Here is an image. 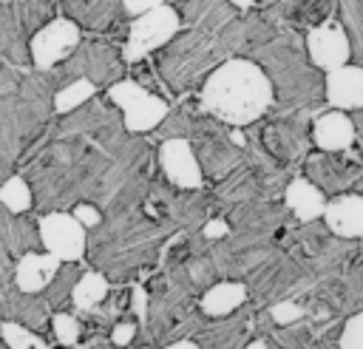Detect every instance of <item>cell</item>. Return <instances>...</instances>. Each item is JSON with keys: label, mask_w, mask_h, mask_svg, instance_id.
Segmentation results:
<instances>
[{"label": "cell", "mask_w": 363, "mask_h": 349, "mask_svg": "<svg viewBox=\"0 0 363 349\" xmlns=\"http://www.w3.org/2000/svg\"><path fill=\"white\" fill-rule=\"evenodd\" d=\"M357 131H354V122L352 116H346V111H329L323 116L315 119V128H312V139L315 145L323 150V153H340L346 150L352 142H354Z\"/></svg>", "instance_id": "5bb4252c"}, {"label": "cell", "mask_w": 363, "mask_h": 349, "mask_svg": "<svg viewBox=\"0 0 363 349\" xmlns=\"http://www.w3.org/2000/svg\"><path fill=\"white\" fill-rule=\"evenodd\" d=\"M0 204L9 207L11 213H26V210L34 204L31 184H28L23 176H9V179L0 184Z\"/></svg>", "instance_id": "603a6c76"}, {"label": "cell", "mask_w": 363, "mask_h": 349, "mask_svg": "<svg viewBox=\"0 0 363 349\" xmlns=\"http://www.w3.org/2000/svg\"><path fill=\"white\" fill-rule=\"evenodd\" d=\"M130 309L136 312V318H139L142 323L147 321L150 306H147V292H145V287H133V292H130Z\"/></svg>", "instance_id": "836d02e7"}, {"label": "cell", "mask_w": 363, "mask_h": 349, "mask_svg": "<svg viewBox=\"0 0 363 349\" xmlns=\"http://www.w3.org/2000/svg\"><path fill=\"white\" fill-rule=\"evenodd\" d=\"M77 48H79V23L71 17H57L34 31L28 54L37 71H51L60 62H65Z\"/></svg>", "instance_id": "52a82bcc"}, {"label": "cell", "mask_w": 363, "mask_h": 349, "mask_svg": "<svg viewBox=\"0 0 363 349\" xmlns=\"http://www.w3.org/2000/svg\"><path fill=\"white\" fill-rule=\"evenodd\" d=\"M159 162H162V170H164L170 184H176L182 190H199L201 187V182H204L201 162H199L196 148L187 136L164 139L159 148Z\"/></svg>", "instance_id": "9c48e42d"}, {"label": "cell", "mask_w": 363, "mask_h": 349, "mask_svg": "<svg viewBox=\"0 0 363 349\" xmlns=\"http://www.w3.org/2000/svg\"><path fill=\"white\" fill-rule=\"evenodd\" d=\"M275 99L269 74L244 57H230L210 71L201 88V108L227 125H250L261 119Z\"/></svg>", "instance_id": "6da1fadb"}, {"label": "cell", "mask_w": 363, "mask_h": 349, "mask_svg": "<svg viewBox=\"0 0 363 349\" xmlns=\"http://www.w3.org/2000/svg\"><path fill=\"white\" fill-rule=\"evenodd\" d=\"M173 346H176V349H196L199 340H187V338H184V340H173Z\"/></svg>", "instance_id": "8d00e7d4"}, {"label": "cell", "mask_w": 363, "mask_h": 349, "mask_svg": "<svg viewBox=\"0 0 363 349\" xmlns=\"http://www.w3.org/2000/svg\"><path fill=\"white\" fill-rule=\"evenodd\" d=\"M216 128L218 125H204V133L199 139V162L210 176H227L241 162V153L227 139H221Z\"/></svg>", "instance_id": "9a60e30c"}, {"label": "cell", "mask_w": 363, "mask_h": 349, "mask_svg": "<svg viewBox=\"0 0 363 349\" xmlns=\"http://www.w3.org/2000/svg\"><path fill=\"white\" fill-rule=\"evenodd\" d=\"M20 23H14L11 11L0 6V57H11L14 62L17 60H26V48L20 45Z\"/></svg>", "instance_id": "d4e9b609"}, {"label": "cell", "mask_w": 363, "mask_h": 349, "mask_svg": "<svg viewBox=\"0 0 363 349\" xmlns=\"http://www.w3.org/2000/svg\"><path fill=\"white\" fill-rule=\"evenodd\" d=\"M51 77H54V82L62 79L65 85L71 79L85 77V79H91L96 85L108 82V88H111L122 77V60L116 57V51H111L102 43H85L65 62H60L57 68H51Z\"/></svg>", "instance_id": "8992f818"}, {"label": "cell", "mask_w": 363, "mask_h": 349, "mask_svg": "<svg viewBox=\"0 0 363 349\" xmlns=\"http://www.w3.org/2000/svg\"><path fill=\"white\" fill-rule=\"evenodd\" d=\"M108 99L122 108V119H125V131L130 133H147L153 128H159L164 122V116L170 113L167 102L156 94H150L142 82L136 79H119L108 88Z\"/></svg>", "instance_id": "3957f363"}, {"label": "cell", "mask_w": 363, "mask_h": 349, "mask_svg": "<svg viewBox=\"0 0 363 349\" xmlns=\"http://www.w3.org/2000/svg\"><path fill=\"white\" fill-rule=\"evenodd\" d=\"M323 96L337 111H363V65H340L326 74Z\"/></svg>", "instance_id": "8fae6325"}, {"label": "cell", "mask_w": 363, "mask_h": 349, "mask_svg": "<svg viewBox=\"0 0 363 349\" xmlns=\"http://www.w3.org/2000/svg\"><path fill=\"white\" fill-rule=\"evenodd\" d=\"M40 238L43 247L62 261H79L88 247L85 224L74 213H62V210H48L40 218Z\"/></svg>", "instance_id": "ba28073f"}, {"label": "cell", "mask_w": 363, "mask_h": 349, "mask_svg": "<svg viewBox=\"0 0 363 349\" xmlns=\"http://www.w3.org/2000/svg\"><path fill=\"white\" fill-rule=\"evenodd\" d=\"M269 318L275 323H281V326H289V323H295V321L303 318V306L295 304V301H278V304L269 306Z\"/></svg>", "instance_id": "f546056e"}, {"label": "cell", "mask_w": 363, "mask_h": 349, "mask_svg": "<svg viewBox=\"0 0 363 349\" xmlns=\"http://www.w3.org/2000/svg\"><path fill=\"white\" fill-rule=\"evenodd\" d=\"M156 6H164V0H122L125 14H133V17H139V14H145Z\"/></svg>", "instance_id": "d590c367"}, {"label": "cell", "mask_w": 363, "mask_h": 349, "mask_svg": "<svg viewBox=\"0 0 363 349\" xmlns=\"http://www.w3.org/2000/svg\"><path fill=\"white\" fill-rule=\"evenodd\" d=\"M258 65L269 74L272 85H278L281 96L289 102H303V99H315L320 94V77L315 68H306V62L301 60V54L284 43L275 45H261L258 51Z\"/></svg>", "instance_id": "7a4b0ae2"}, {"label": "cell", "mask_w": 363, "mask_h": 349, "mask_svg": "<svg viewBox=\"0 0 363 349\" xmlns=\"http://www.w3.org/2000/svg\"><path fill=\"white\" fill-rule=\"evenodd\" d=\"M51 329H54L57 343H62V346H74V343H79V332H82V326H79V318H77V315L57 312L54 321H51Z\"/></svg>", "instance_id": "83f0119b"}, {"label": "cell", "mask_w": 363, "mask_h": 349, "mask_svg": "<svg viewBox=\"0 0 363 349\" xmlns=\"http://www.w3.org/2000/svg\"><path fill=\"white\" fill-rule=\"evenodd\" d=\"M105 295H108V278L96 270H88V272L79 275V281L71 292V304H74L77 312L88 315L91 309H96L105 301Z\"/></svg>", "instance_id": "ffe728a7"}, {"label": "cell", "mask_w": 363, "mask_h": 349, "mask_svg": "<svg viewBox=\"0 0 363 349\" xmlns=\"http://www.w3.org/2000/svg\"><path fill=\"white\" fill-rule=\"evenodd\" d=\"M136 323L133 321H119V323H113L111 326V343H116V346H128L133 338H136Z\"/></svg>", "instance_id": "4dcf8cb0"}, {"label": "cell", "mask_w": 363, "mask_h": 349, "mask_svg": "<svg viewBox=\"0 0 363 349\" xmlns=\"http://www.w3.org/2000/svg\"><path fill=\"white\" fill-rule=\"evenodd\" d=\"M247 301V287L241 281H218L201 295V312L210 318H227Z\"/></svg>", "instance_id": "d6986e66"}, {"label": "cell", "mask_w": 363, "mask_h": 349, "mask_svg": "<svg viewBox=\"0 0 363 349\" xmlns=\"http://www.w3.org/2000/svg\"><path fill=\"white\" fill-rule=\"evenodd\" d=\"M255 0H230V6H235V9H250Z\"/></svg>", "instance_id": "f35d334b"}, {"label": "cell", "mask_w": 363, "mask_h": 349, "mask_svg": "<svg viewBox=\"0 0 363 349\" xmlns=\"http://www.w3.org/2000/svg\"><path fill=\"white\" fill-rule=\"evenodd\" d=\"M201 236H204L207 241H218V238H227V236H230V224H227L224 218H210V221L204 224Z\"/></svg>", "instance_id": "e575fe53"}, {"label": "cell", "mask_w": 363, "mask_h": 349, "mask_svg": "<svg viewBox=\"0 0 363 349\" xmlns=\"http://www.w3.org/2000/svg\"><path fill=\"white\" fill-rule=\"evenodd\" d=\"M74 216H77L85 227H99V224H102L99 204H88V201H82V204H77V207H74Z\"/></svg>", "instance_id": "1f68e13d"}, {"label": "cell", "mask_w": 363, "mask_h": 349, "mask_svg": "<svg viewBox=\"0 0 363 349\" xmlns=\"http://www.w3.org/2000/svg\"><path fill=\"white\" fill-rule=\"evenodd\" d=\"M323 221L340 238H363V196L346 193L332 199L323 210Z\"/></svg>", "instance_id": "4fadbf2b"}, {"label": "cell", "mask_w": 363, "mask_h": 349, "mask_svg": "<svg viewBox=\"0 0 363 349\" xmlns=\"http://www.w3.org/2000/svg\"><path fill=\"white\" fill-rule=\"evenodd\" d=\"M0 238L6 241L11 255H17V258L43 244L40 227H34L28 218H23V213H11L3 204H0Z\"/></svg>", "instance_id": "2e32d148"}, {"label": "cell", "mask_w": 363, "mask_h": 349, "mask_svg": "<svg viewBox=\"0 0 363 349\" xmlns=\"http://www.w3.org/2000/svg\"><path fill=\"white\" fill-rule=\"evenodd\" d=\"M0 338L9 349H45V338H40L31 326L20 323V321H11V318H3L0 321Z\"/></svg>", "instance_id": "7402d4cb"}, {"label": "cell", "mask_w": 363, "mask_h": 349, "mask_svg": "<svg viewBox=\"0 0 363 349\" xmlns=\"http://www.w3.org/2000/svg\"><path fill=\"white\" fill-rule=\"evenodd\" d=\"M14 270H17V264L11 261V250L0 238V287H6L9 281H14Z\"/></svg>", "instance_id": "d6a6232c"}, {"label": "cell", "mask_w": 363, "mask_h": 349, "mask_svg": "<svg viewBox=\"0 0 363 349\" xmlns=\"http://www.w3.org/2000/svg\"><path fill=\"white\" fill-rule=\"evenodd\" d=\"M54 0H14V14L23 31H37L45 26Z\"/></svg>", "instance_id": "484cf974"}, {"label": "cell", "mask_w": 363, "mask_h": 349, "mask_svg": "<svg viewBox=\"0 0 363 349\" xmlns=\"http://www.w3.org/2000/svg\"><path fill=\"white\" fill-rule=\"evenodd\" d=\"M182 28V17L173 6H156L145 14H139L130 28H128V40L122 48V60L125 62H139L142 57H147L150 51L167 45Z\"/></svg>", "instance_id": "277c9868"}, {"label": "cell", "mask_w": 363, "mask_h": 349, "mask_svg": "<svg viewBox=\"0 0 363 349\" xmlns=\"http://www.w3.org/2000/svg\"><path fill=\"white\" fill-rule=\"evenodd\" d=\"M306 165H309V179L320 190H329V193L346 190L360 176V170L354 165H340L337 159H332V153L329 156H312Z\"/></svg>", "instance_id": "ac0fdd59"}, {"label": "cell", "mask_w": 363, "mask_h": 349, "mask_svg": "<svg viewBox=\"0 0 363 349\" xmlns=\"http://www.w3.org/2000/svg\"><path fill=\"white\" fill-rule=\"evenodd\" d=\"M337 343H340L343 349H363V312L352 315V318L343 323V332H340Z\"/></svg>", "instance_id": "f1b7e54d"}, {"label": "cell", "mask_w": 363, "mask_h": 349, "mask_svg": "<svg viewBox=\"0 0 363 349\" xmlns=\"http://www.w3.org/2000/svg\"><path fill=\"white\" fill-rule=\"evenodd\" d=\"M216 54H221L218 40H210L204 31H190L176 43L170 40V48L162 57V71L176 88H182L199 77L216 60Z\"/></svg>", "instance_id": "5b68a950"}, {"label": "cell", "mask_w": 363, "mask_h": 349, "mask_svg": "<svg viewBox=\"0 0 363 349\" xmlns=\"http://www.w3.org/2000/svg\"><path fill=\"white\" fill-rule=\"evenodd\" d=\"M275 218H278V213L275 210H269V207H238L235 213H233V221H235V227H241V230H258V227H269V224H275Z\"/></svg>", "instance_id": "4316f807"}, {"label": "cell", "mask_w": 363, "mask_h": 349, "mask_svg": "<svg viewBox=\"0 0 363 349\" xmlns=\"http://www.w3.org/2000/svg\"><path fill=\"white\" fill-rule=\"evenodd\" d=\"M306 51H309V60L315 68L320 71H335L340 65L349 62L352 57V45H349V37L343 31L340 23L335 20H326L320 26H315L309 34H306Z\"/></svg>", "instance_id": "30bf717a"}, {"label": "cell", "mask_w": 363, "mask_h": 349, "mask_svg": "<svg viewBox=\"0 0 363 349\" xmlns=\"http://www.w3.org/2000/svg\"><path fill=\"white\" fill-rule=\"evenodd\" d=\"M284 199H286V207L295 213V218L303 221V224L315 221V218L323 216V210H326L323 190H320L312 179H292V182L286 184Z\"/></svg>", "instance_id": "e0dca14e"}, {"label": "cell", "mask_w": 363, "mask_h": 349, "mask_svg": "<svg viewBox=\"0 0 363 349\" xmlns=\"http://www.w3.org/2000/svg\"><path fill=\"white\" fill-rule=\"evenodd\" d=\"M352 122H354V131L363 136V111H354V119Z\"/></svg>", "instance_id": "74e56055"}, {"label": "cell", "mask_w": 363, "mask_h": 349, "mask_svg": "<svg viewBox=\"0 0 363 349\" xmlns=\"http://www.w3.org/2000/svg\"><path fill=\"white\" fill-rule=\"evenodd\" d=\"M62 267V258H57L54 253H26L17 258V270H14V287L26 289V292H45V287L51 284V278L57 275V270Z\"/></svg>", "instance_id": "7c38bea8"}, {"label": "cell", "mask_w": 363, "mask_h": 349, "mask_svg": "<svg viewBox=\"0 0 363 349\" xmlns=\"http://www.w3.org/2000/svg\"><path fill=\"white\" fill-rule=\"evenodd\" d=\"M79 275H82V270L77 267V261H62V267L57 270V275H54L51 284L45 287V298L51 301V306H60V304L74 292Z\"/></svg>", "instance_id": "cb8c5ba5"}, {"label": "cell", "mask_w": 363, "mask_h": 349, "mask_svg": "<svg viewBox=\"0 0 363 349\" xmlns=\"http://www.w3.org/2000/svg\"><path fill=\"white\" fill-rule=\"evenodd\" d=\"M94 94H96V82H91V79H85V77L71 79L68 85L57 88V94H54V111H57V113H71V111H77L79 105H85Z\"/></svg>", "instance_id": "44dd1931"}]
</instances>
